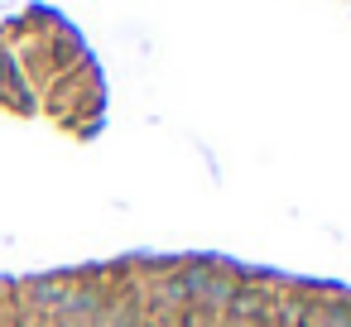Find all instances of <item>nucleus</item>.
Masks as SVG:
<instances>
[{
    "instance_id": "nucleus-1",
    "label": "nucleus",
    "mask_w": 351,
    "mask_h": 327,
    "mask_svg": "<svg viewBox=\"0 0 351 327\" xmlns=\"http://www.w3.org/2000/svg\"><path fill=\"white\" fill-rule=\"evenodd\" d=\"M178 327H217V313H207V308H188V313H178Z\"/></svg>"
}]
</instances>
